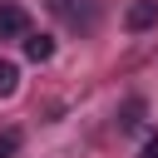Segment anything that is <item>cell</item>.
Masks as SVG:
<instances>
[{
  "instance_id": "cell-1",
  "label": "cell",
  "mask_w": 158,
  "mask_h": 158,
  "mask_svg": "<svg viewBox=\"0 0 158 158\" xmlns=\"http://www.w3.org/2000/svg\"><path fill=\"white\" fill-rule=\"evenodd\" d=\"M30 35V10L15 0H0V40H25Z\"/></svg>"
},
{
  "instance_id": "cell-2",
  "label": "cell",
  "mask_w": 158,
  "mask_h": 158,
  "mask_svg": "<svg viewBox=\"0 0 158 158\" xmlns=\"http://www.w3.org/2000/svg\"><path fill=\"white\" fill-rule=\"evenodd\" d=\"M123 25L138 35V30H153L158 25V0H133L128 10H123Z\"/></svg>"
},
{
  "instance_id": "cell-3",
  "label": "cell",
  "mask_w": 158,
  "mask_h": 158,
  "mask_svg": "<svg viewBox=\"0 0 158 158\" xmlns=\"http://www.w3.org/2000/svg\"><path fill=\"white\" fill-rule=\"evenodd\" d=\"M25 59H35V64L54 59V40H49V35H30V40H25Z\"/></svg>"
},
{
  "instance_id": "cell-4",
  "label": "cell",
  "mask_w": 158,
  "mask_h": 158,
  "mask_svg": "<svg viewBox=\"0 0 158 158\" xmlns=\"http://www.w3.org/2000/svg\"><path fill=\"white\" fill-rule=\"evenodd\" d=\"M138 123H143V99H128V104L118 109V128L128 133V128H138Z\"/></svg>"
},
{
  "instance_id": "cell-5",
  "label": "cell",
  "mask_w": 158,
  "mask_h": 158,
  "mask_svg": "<svg viewBox=\"0 0 158 158\" xmlns=\"http://www.w3.org/2000/svg\"><path fill=\"white\" fill-rule=\"evenodd\" d=\"M15 89H20V69H15L10 59H0V99H10Z\"/></svg>"
},
{
  "instance_id": "cell-6",
  "label": "cell",
  "mask_w": 158,
  "mask_h": 158,
  "mask_svg": "<svg viewBox=\"0 0 158 158\" xmlns=\"http://www.w3.org/2000/svg\"><path fill=\"white\" fill-rule=\"evenodd\" d=\"M20 153V128H5L0 133V158H15Z\"/></svg>"
},
{
  "instance_id": "cell-7",
  "label": "cell",
  "mask_w": 158,
  "mask_h": 158,
  "mask_svg": "<svg viewBox=\"0 0 158 158\" xmlns=\"http://www.w3.org/2000/svg\"><path fill=\"white\" fill-rule=\"evenodd\" d=\"M44 5H49L54 15H69V0H44Z\"/></svg>"
},
{
  "instance_id": "cell-8",
  "label": "cell",
  "mask_w": 158,
  "mask_h": 158,
  "mask_svg": "<svg viewBox=\"0 0 158 158\" xmlns=\"http://www.w3.org/2000/svg\"><path fill=\"white\" fill-rule=\"evenodd\" d=\"M143 158H158V138H148V143H143Z\"/></svg>"
}]
</instances>
